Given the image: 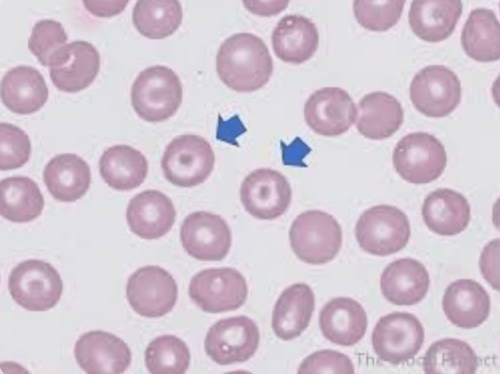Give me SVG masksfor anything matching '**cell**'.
<instances>
[{"mask_svg": "<svg viewBox=\"0 0 500 374\" xmlns=\"http://www.w3.org/2000/svg\"><path fill=\"white\" fill-rule=\"evenodd\" d=\"M424 338V327L417 317L394 312L378 320L372 331V344L379 359L398 365L418 353Z\"/></svg>", "mask_w": 500, "mask_h": 374, "instance_id": "cell-9", "label": "cell"}, {"mask_svg": "<svg viewBox=\"0 0 500 374\" xmlns=\"http://www.w3.org/2000/svg\"><path fill=\"white\" fill-rule=\"evenodd\" d=\"M99 173L108 185L128 191L140 186L148 171V162L141 151L126 144L108 148L99 161Z\"/></svg>", "mask_w": 500, "mask_h": 374, "instance_id": "cell-29", "label": "cell"}, {"mask_svg": "<svg viewBox=\"0 0 500 374\" xmlns=\"http://www.w3.org/2000/svg\"><path fill=\"white\" fill-rule=\"evenodd\" d=\"M74 353L77 364L88 374L123 373L131 362L128 345L116 336L100 330L81 335Z\"/></svg>", "mask_w": 500, "mask_h": 374, "instance_id": "cell-17", "label": "cell"}, {"mask_svg": "<svg viewBox=\"0 0 500 374\" xmlns=\"http://www.w3.org/2000/svg\"><path fill=\"white\" fill-rule=\"evenodd\" d=\"M190 299L204 311L217 314L234 310L245 302L248 293L246 280L232 267L202 270L191 279Z\"/></svg>", "mask_w": 500, "mask_h": 374, "instance_id": "cell-8", "label": "cell"}, {"mask_svg": "<svg viewBox=\"0 0 500 374\" xmlns=\"http://www.w3.org/2000/svg\"><path fill=\"white\" fill-rule=\"evenodd\" d=\"M314 308V294L309 285L297 283L286 288L272 313V327L276 336L284 341L299 336L308 327Z\"/></svg>", "mask_w": 500, "mask_h": 374, "instance_id": "cell-26", "label": "cell"}, {"mask_svg": "<svg viewBox=\"0 0 500 374\" xmlns=\"http://www.w3.org/2000/svg\"><path fill=\"white\" fill-rule=\"evenodd\" d=\"M256 323L245 316L221 319L209 329L204 342L207 355L221 365L245 362L258 348Z\"/></svg>", "mask_w": 500, "mask_h": 374, "instance_id": "cell-12", "label": "cell"}, {"mask_svg": "<svg viewBox=\"0 0 500 374\" xmlns=\"http://www.w3.org/2000/svg\"><path fill=\"white\" fill-rule=\"evenodd\" d=\"M48 88L41 73L28 66H18L7 71L1 84L3 104L11 112L28 115L41 109L47 102Z\"/></svg>", "mask_w": 500, "mask_h": 374, "instance_id": "cell-23", "label": "cell"}, {"mask_svg": "<svg viewBox=\"0 0 500 374\" xmlns=\"http://www.w3.org/2000/svg\"><path fill=\"white\" fill-rule=\"evenodd\" d=\"M447 161L443 143L434 135L422 132L404 136L392 154L396 172L404 180L416 184L437 179L443 173Z\"/></svg>", "mask_w": 500, "mask_h": 374, "instance_id": "cell-7", "label": "cell"}, {"mask_svg": "<svg viewBox=\"0 0 500 374\" xmlns=\"http://www.w3.org/2000/svg\"><path fill=\"white\" fill-rule=\"evenodd\" d=\"M291 247L302 261L319 265L332 260L342 244L341 227L331 215L318 210L297 216L289 231Z\"/></svg>", "mask_w": 500, "mask_h": 374, "instance_id": "cell-3", "label": "cell"}, {"mask_svg": "<svg viewBox=\"0 0 500 374\" xmlns=\"http://www.w3.org/2000/svg\"><path fill=\"white\" fill-rule=\"evenodd\" d=\"M272 46L275 55L285 63L300 64L316 52L318 30L309 18L297 14L283 17L272 31Z\"/></svg>", "mask_w": 500, "mask_h": 374, "instance_id": "cell-24", "label": "cell"}, {"mask_svg": "<svg viewBox=\"0 0 500 374\" xmlns=\"http://www.w3.org/2000/svg\"><path fill=\"white\" fill-rule=\"evenodd\" d=\"M176 211L166 195L155 190H147L134 196L129 201L126 218L130 231L141 238L158 239L170 231Z\"/></svg>", "mask_w": 500, "mask_h": 374, "instance_id": "cell-18", "label": "cell"}, {"mask_svg": "<svg viewBox=\"0 0 500 374\" xmlns=\"http://www.w3.org/2000/svg\"><path fill=\"white\" fill-rule=\"evenodd\" d=\"M422 215L425 224L432 232L442 236H454L467 227L471 219V208L461 193L441 188L426 196Z\"/></svg>", "mask_w": 500, "mask_h": 374, "instance_id": "cell-25", "label": "cell"}, {"mask_svg": "<svg viewBox=\"0 0 500 374\" xmlns=\"http://www.w3.org/2000/svg\"><path fill=\"white\" fill-rule=\"evenodd\" d=\"M360 247L375 256L396 253L408 243L411 234L406 215L396 206L380 204L365 210L355 226Z\"/></svg>", "mask_w": 500, "mask_h": 374, "instance_id": "cell-4", "label": "cell"}, {"mask_svg": "<svg viewBox=\"0 0 500 374\" xmlns=\"http://www.w3.org/2000/svg\"><path fill=\"white\" fill-rule=\"evenodd\" d=\"M67 40V35L61 23L45 19L33 26L28 47L43 66L48 67L51 57Z\"/></svg>", "mask_w": 500, "mask_h": 374, "instance_id": "cell-36", "label": "cell"}, {"mask_svg": "<svg viewBox=\"0 0 500 374\" xmlns=\"http://www.w3.org/2000/svg\"><path fill=\"white\" fill-rule=\"evenodd\" d=\"M182 19L181 5L176 0H139L132 11V21L137 30L152 39L172 35Z\"/></svg>", "mask_w": 500, "mask_h": 374, "instance_id": "cell-32", "label": "cell"}, {"mask_svg": "<svg viewBox=\"0 0 500 374\" xmlns=\"http://www.w3.org/2000/svg\"><path fill=\"white\" fill-rule=\"evenodd\" d=\"M126 297L132 308L141 316L155 318L170 313L178 297L177 283L166 269L146 265L128 278Z\"/></svg>", "mask_w": 500, "mask_h": 374, "instance_id": "cell-11", "label": "cell"}, {"mask_svg": "<svg viewBox=\"0 0 500 374\" xmlns=\"http://www.w3.org/2000/svg\"><path fill=\"white\" fill-rule=\"evenodd\" d=\"M182 100L179 78L165 66H153L141 71L131 90L134 110L141 119L150 122L163 121L172 117Z\"/></svg>", "mask_w": 500, "mask_h": 374, "instance_id": "cell-2", "label": "cell"}, {"mask_svg": "<svg viewBox=\"0 0 500 374\" xmlns=\"http://www.w3.org/2000/svg\"><path fill=\"white\" fill-rule=\"evenodd\" d=\"M461 41L466 54L472 59L487 63L500 57V25L490 9L472 10L463 27Z\"/></svg>", "mask_w": 500, "mask_h": 374, "instance_id": "cell-30", "label": "cell"}, {"mask_svg": "<svg viewBox=\"0 0 500 374\" xmlns=\"http://www.w3.org/2000/svg\"><path fill=\"white\" fill-rule=\"evenodd\" d=\"M85 8L92 15L110 17L121 13L128 1H83Z\"/></svg>", "mask_w": 500, "mask_h": 374, "instance_id": "cell-40", "label": "cell"}, {"mask_svg": "<svg viewBox=\"0 0 500 374\" xmlns=\"http://www.w3.org/2000/svg\"><path fill=\"white\" fill-rule=\"evenodd\" d=\"M442 306L453 324L470 329L478 327L488 318L491 301L489 294L479 283L470 279H461L446 288Z\"/></svg>", "mask_w": 500, "mask_h": 374, "instance_id": "cell-19", "label": "cell"}, {"mask_svg": "<svg viewBox=\"0 0 500 374\" xmlns=\"http://www.w3.org/2000/svg\"><path fill=\"white\" fill-rule=\"evenodd\" d=\"M306 123L315 133L332 137L346 132L356 119L357 110L350 95L336 87H324L311 94L304 109Z\"/></svg>", "mask_w": 500, "mask_h": 374, "instance_id": "cell-16", "label": "cell"}, {"mask_svg": "<svg viewBox=\"0 0 500 374\" xmlns=\"http://www.w3.org/2000/svg\"><path fill=\"white\" fill-rule=\"evenodd\" d=\"M100 55L90 43L75 40L62 46L50 58L48 67L54 86L67 93L88 88L100 68Z\"/></svg>", "mask_w": 500, "mask_h": 374, "instance_id": "cell-15", "label": "cell"}, {"mask_svg": "<svg viewBox=\"0 0 500 374\" xmlns=\"http://www.w3.org/2000/svg\"><path fill=\"white\" fill-rule=\"evenodd\" d=\"M463 9L460 0L413 1L408 14L410 28L424 41H443L454 31Z\"/></svg>", "mask_w": 500, "mask_h": 374, "instance_id": "cell-22", "label": "cell"}, {"mask_svg": "<svg viewBox=\"0 0 500 374\" xmlns=\"http://www.w3.org/2000/svg\"><path fill=\"white\" fill-rule=\"evenodd\" d=\"M1 131V171L19 168L29 160L31 146L28 135L21 128L2 122Z\"/></svg>", "mask_w": 500, "mask_h": 374, "instance_id": "cell-37", "label": "cell"}, {"mask_svg": "<svg viewBox=\"0 0 500 374\" xmlns=\"http://www.w3.org/2000/svg\"><path fill=\"white\" fill-rule=\"evenodd\" d=\"M215 156L210 143L194 134L175 137L161 160L165 178L172 184L191 188L203 183L212 173Z\"/></svg>", "mask_w": 500, "mask_h": 374, "instance_id": "cell-6", "label": "cell"}, {"mask_svg": "<svg viewBox=\"0 0 500 374\" xmlns=\"http://www.w3.org/2000/svg\"><path fill=\"white\" fill-rule=\"evenodd\" d=\"M404 0H356L353 2L354 16L364 28L375 32L386 31L399 20Z\"/></svg>", "mask_w": 500, "mask_h": 374, "instance_id": "cell-35", "label": "cell"}, {"mask_svg": "<svg viewBox=\"0 0 500 374\" xmlns=\"http://www.w3.org/2000/svg\"><path fill=\"white\" fill-rule=\"evenodd\" d=\"M182 246L189 255L204 261H219L228 254L232 234L220 215L199 211L186 217L180 229Z\"/></svg>", "mask_w": 500, "mask_h": 374, "instance_id": "cell-14", "label": "cell"}, {"mask_svg": "<svg viewBox=\"0 0 500 374\" xmlns=\"http://www.w3.org/2000/svg\"><path fill=\"white\" fill-rule=\"evenodd\" d=\"M240 199L245 210L253 217L272 220L283 215L289 208L292 190L280 172L260 168L249 173L240 188Z\"/></svg>", "mask_w": 500, "mask_h": 374, "instance_id": "cell-13", "label": "cell"}, {"mask_svg": "<svg viewBox=\"0 0 500 374\" xmlns=\"http://www.w3.org/2000/svg\"><path fill=\"white\" fill-rule=\"evenodd\" d=\"M145 361L152 374H183L189 368L190 353L186 344L171 335H164L149 343Z\"/></svg>", "mask_w": 500, "mask_h": 374, "instance_id": "cell-34", "label": "cell"}, {"mask_svg": "<svg viewBox=\"0 0 500 374\" xmlns=\"http://www.w3.org/2000/svg\"><path fill=\"white\" fill-rule=\"evenodd\" d=\"M499 239L487 243L483 249L479 260L480 271L484 278L492 287L499 290Z\"/></svg>", "mask_w": 500, "mask_h": 374, "instance_id": "cell-39", "label": "cell"}, {"mask_svg": "<svg viewBox=\"0 0 500 374\" xmlns=\"http://www.w3.org/2000/svg\"><path fill=\"white\" fill-rule=\"evenodd\" d=\"M8 286L12 299L30 311H44L54 307L63 293V284L57 271L49 263L28 259L11 271Z\"/></svg>", "mask_w": 500, "mask_h": 374, "instance_id": "cell-5", "label": "cell"}, {"mask_svg": "<svg viewBox=\"0 0 500 374\" xmlns=\"http://www.w3.org/2000/svg\"><path fill=\"white\" fill-rule=\"evenodd\" d=\"M43 179L55 199L74 202L84 196L90 188V168L83 159L75 154H61L46 164Z\"/></svg>", "mask_w": 500, "mask_h": 374, "instance_id": "cell-28", "label": "cell"}, {"mask_svg": "<svg viewBox=\"0 0 500 374\" xmlns=\"http://www.w3.org/2000/svg\"><path fill=\"white\" fill-rule=\"evenodd\" d=\"M356 127L365 138L383 140L393 135L401 127L404 110L393 95L375 91L364 95L357 108Z\"/></svg>", "mask_w": 500, "mask_h": 374, "instance_id": "cell-27", "label": "cell"}, {"mask_svg": "<svg viewBox=\"0 0 500 374\" xmlns=\"http://www.w3.org/2000/svg\"><path fill=\"white\" fill-rule=\"evenodd\" d=\"M476 353L466 342L445 338L433 343L423 358L427 374H474L478 366Z\"/></svg>", "mask_w": 500, "mask_h": 374, "instance_id": "cell-33", "label": "cell"}, {"mask_svg": "<svg viewBox=\"0 0 500 374\" xmlns=\"http://www.w3.org/2000/svg\"><path fill=\"white\" fill-rule=\"evenodd\" d=\"M300 374H353L354 367L349 357L342 352L325 349L315 351L301 363Z\"/></svg>", "mask_w": 500, "mask_h": 374, "instance_id": "cell-38", "label": "cell"}, {"mask_svg": "<svg viewBox=\"0 0 500 374\" xmlns=\"http://www.w3.org/2000/svg\"><path fill=\"white\" fill-rule=\"evenodd\" d=\"M318 321L323 336L331 342L344 346L358 343L364 336L368 324L362 305L348 297L330 300L321 310Z\"/></svg>", "mask_w": 500, "mask_h": 374, "instance_id": "cell-21", "label": "cell"}, {"mask_svg": "<svg viewBox=\"0 0 500 374\" xmlns=\"http://www.w3.org/2000/svg\"><path fill=\"white\" fill-rule=\"evenodd\" d=\"M429 273L419 261L401 258L389 263L380 278L383 295L397 305L410 306L419 302L429 287Z\"/></svg>", "mask_w": 500, "mask_h": 374, "instance_id": "cell-20", "label": "cell"}, {"mask_svg": "<svg viewBox=\"0 0 500 374\" xmlns=\"http://www.w3.org/2000/svg\"><path fill=\"white\" fill-rule=\"evenodd\" d=\"M461 92L458 76L443 65H429L421 69L410 87L414 107L432 118L443 117L454 111L461 102Z\"/></svg>", "mask_w": 500, "mask_h": 374, "instance_id": "cell-10", "label": "cell"}, {"mask_svg": "<svg viewBox=\"0 0 500 374\" xmlns=\"http://www.w3.org/2000/svg\"><path fill=\"white\" fill-rule=\"evenodd\" d=\"M217 74L228 88L237 92L257 90L269 81L272 58L263 39L250 33H238L225 39L216 57Z\"/></svg>", "mask_w": 500, "mask_h": 374, "instance_id": "cell-1", "label": "cell"}, {"mask_svg": "<svg viewBox=\"0 0 500 374\" xmlns=\"http://www.w3.org/2000/svg\"><path fill=\"white\" fill-rule=\"evenodd\" d=\"M0 214L15 223H26L42 214L44 198L37 183L27 176L9 177L0 182Z\"/></svg>", "mask_w": 500, "mask_h": 374, "instance_id": "cell-31", "label": "cell"}]
</instances>
